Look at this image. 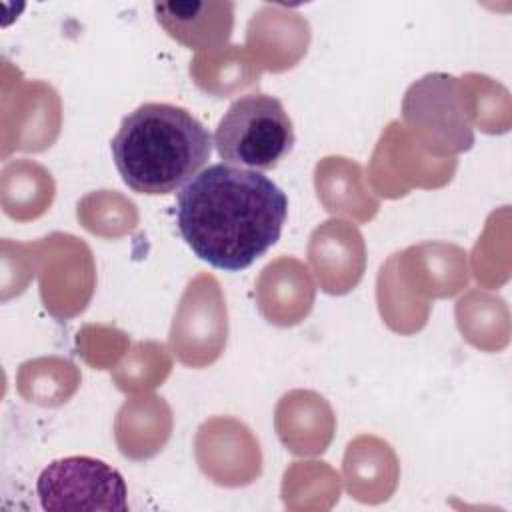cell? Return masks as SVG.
Here are the masks:
<instances>
[{
  "label": "cell",
  "mask_w": 512,
  "mask_h": 512,
  "mask_svg": "<svg viewBox=\"0 0 512 512\" xmlns=\"http://www.w3.org/2000/svg\"><path fill=\"white\" fill-rule=\"evenodd\" d=\"M208 128L182 106L146 102L122 118L110 152L124 184L146 196L184 188L210 160Z\"/></svg>",
  "instance_id": "cell-2"
},
{
  "label": "cell",
  "mask_w": 512,
  "mask_h": 512,
  "mask_svg": "<svg viewBox=\"0 0 512 512\" xmlns=\"http://www.w3.org/2000/svg\"><path fill=\"white\" fill-rule=\"evenodd\" d=\"M216 8L214 2H156L154 14L158 24L178 42L190 48H206L224 40L232 28L230 14L210 16Z\"/></svg>",
  "instance_id": "cell-5"
},
{
  "label": "cell",
  "mask_w": 512,
  "mask_h": 512,
  "mask_svg": "<svg viewBox=\"0 0 512 512\" xmlns=\"http://www.w3.org/2000/svg\"><path fill=\"white\" fill-rule=\"evenodd\" d=\"M288 196L258 170L226 162L200 170L176 194V226L188 248L218 270L240 272L278 240Z\"/></svg>",
  "instance_id": "cell-1"
},
{
  "label": "cell",
  "mask_w": 512,
  "mask_h": 512,
  "mask_svg": "<svg viewBox=\"0 0 512 512\" xmlns=\"http://www.w3.org/2000/svg\"><path fill=\"white\" fill-rule=\"evenodd\" d=\"M44 510H128V488L122 474L92 456H66L50 462L36 480Z\"/></svg>",
  "instance_id": "cell-4"
},
{
  "label": "cell",
  "mask_w": 512,
  "mask_h": 512,
  "mask_svg": "<svg viewBox=\"0 0 512 512\" xmlns=\"http://www.w3.org/2000/svg\"><path fill=\"white\" fill-rule=\"evenodd\" d=\"M218 156L246 170H272L294 148V126L276 96L252 92L236 98L214 132Z\"/></svg>",
  "instance_id": "cell-3"
}]
</instances>
